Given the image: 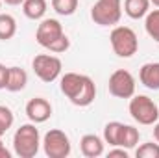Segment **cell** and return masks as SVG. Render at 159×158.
<instances>
[{
	"label": "cell",
	"mask_w": 159,
	"mask_h": 158,
	"mask_svg": "<svg viewBox=\"0 0 159 158\" xmlns=\"http://www.w3.org/2000/svg\"><path fill=\"white\" fill-rule=\"evenodd\" d=\"M6 4H9V6H20L24 0H4Z\"/></svg>",
	"instance_id": "obj_28"
},
{
	"label": "cell",
	"mask_w": 159,
	"mask_h": 158,
	"mask_svg": "<svg viewBox=\"0 0 159 158\" xmlns=\"http://www.w3.org/2000/svg\"><path fill=\"white\" fill-rule=\"evenodd\" d=\"M139 130L131 125H124L122 126V132H120V140H119V147H124V149H133L137 143H139Z\"/></svg>",
	"instance_id": "obj_16"
},
{
	"label": "cell",
	"mask_w": 159,
	"mask_h": 158,
	"mask_svg": "<svg viewBox=\"0 0 159 158\" xmlns=\"http://www.w3.org/2000/svg\"><path fill=\"white\" fill-rule=\"evenodd\" d=\"M26 116L32 123H44L52 116V104L43 99V97H35L32 101H28L26 104Z\"/></svg>",
	"instance_id": "obj_10"
},
{
	"label": "cell",
	"mask_w": 159,
	"mask_h": 158,
	"mask_svg": "<svg viewBox=\"0 0 159 158\" xmlns=\"http://www.w3.org/2000/svg\"><path fill=\"white\" fill-rule=\"evenodd\" d=\"M150 2H152V4H154L156 7H159V0H150Z\"/></svg>",
	"instance_id": "obj_29"
},
{
	"label": "cell",
	"mask_w": 159,
	"mask_h": 158,
	"mask_svg": "<svg viewBox=\"0 0 159 158\" xmlns=\"http://www.w3.org/2000/svg\"><path fill=\"white\" fill-rule=\"evenodd\" d=\"M2 136H4V132H0V138H2Z\"/></svg>",
	"instance_id": "obj_30"
},
{
	"label": "cell",
	"mask_w": 159,
	"mask_h": 158,
	"mask_svg": "<svg viewBox=\"0 0 159 158\" xmlns=\"http://www.w3.org/2000/svg\"><path fill=\"white\" fill-rule=\"evenodd\" d=\"M7 73H9V67L0 63V89H6L7 86Z\"/></svg>",
	"instance_id": "obj_24"
},
{
	"label": "cell",
	"mask_w": 159,
	"mask_h": 158,
	"mask_svg": "<svg viewBox=\"0 0 159 158\" xmlns=\"http://www.w3.org/2000/svg\"><path fill=\"white\" fill-rule=\"evenodd\" d=\"M129 116L139 125L148 126V125H154L156 121H159V108L150 97L133 95L129 99Z\"/></svg>",
	"instance_id": "obj_3"
},
{
	"label": "cell",
	"mask_w": 159,
	"mask_h": 158,
	"mask_svg": "<svg viewBox=\"0 0 159 158\" xmlns=\"http://www.w3.org/2000/svg\"><path fill=\"white\" fill-rule=\"evenodd\" d=\"M111 47H113V52L119 56V58H131L137 50H139V39H137V34L128 28V26H115L111 30Z\"/></svg>",
	"instance_id": "obj_4"
},
{
	"label": "cell",
	"mask_w": 159,
	"mask_h": 158,
	"mask_svg": "<svg viewBox=\"0 0 159 158\" xmlns=\"http://www.w3.org/2000/svg\"><path fill=\"white\" fill-rule=\"evenodd\" d=\"M0 158H11V153L6 149V145H4V141H2V138H0Z\"/></svg>",
	"instance_id": "obj_26"
},
{
	"label": "cell",
	"mask_w": 159,
	"mask_h": 158,
	"mask_svg": "<svg viewBox=\"0 0 159 158\" xmlns=\"http://www.w3.org/2000/svg\"><path fill=\"white\" fill-rule=\"evenodd\" d=\"M69 47H70V39H69L67 36H63V37H59V39L56 41L48 50H50V52H54V54H61V52H65Z\"/></svg>",
	"instance_id": "obj_23"
},
{
	"label": "cell",
	"mask_w": 159,
	"mask_h": 158,
	"mask_svg": "<svg viewBox=\"0 0 159 158\" xmlns=\"http://www.w3.org/2000/svg\"><path fill=\"white\" fill-rule=\"evenodd\" d=\"M41 145V134L35 125H20L13 136V151L20 158H34L39 153Z\"/></svg>",
	"instance_id": "obj_2"
},
{
	"label": "cell",
	"mask_w": 159,
	"mask_h": 158,
	"mask_svg": "<svg viewBox=\"0 0 159 158\" xmlns=\"http://www.w3.org/2000/svg\"><path fill=\"white\" fill-rule=\"evenodd\" d=\"M0 7H2V0H0Z\"/></svg>",
	"instance_id": "obj_31"
},
{
	"label": "cell",
	"mask_w": 159,
	"mask_h": 158,
	"mask_svg": "<svg viewBox=\"0 0 159 158\" xmlns=\"http://www.w3.org/2000/svg\"><path fill=\"white\" fill-rule=\"evenodd\" d=\"M61 91L63 95L80 108H85L94 102L96 99V86L87 75L78 73H65L61 77Z\"/></svg>",
	"instance_id": "obj_1"
},
{
	"label": "cell",
	"mask_w": 159,
	"mask_h": 158,
	"mask_svg": "<svg viewBox=\"0 0 159 158\" xmlns=\"http://www.w3.org/2000/svg\"><path fill=\"white\" fill-rule=\"evenodd\" d=\"M135 156L137 158H159V143H154V141L143 143L141 147H137Z\"/></svg>",
	"instance_id": "obj_21"
},
{
	"label": "cell",
	"mask_w": 159,
	"mask_h": 158,
	"mask_svg": "<svg viewBox=\"0 0 159 158\" xmlns=\"http://www.w3.org/2000/svg\"><path fill=\"white\" fill-rule=\"evenodd\" d=\"M13 121H15L13 112H11L7 106H2V104H0V132H4V134H6V132L11 128Z\"/></svg>",
	"instance_id": "obj_22"
},
{
	"label": "cell",
	"mask_w": 159,
	"mask_h": 158,
	"mask_svg": "<svg viewBox=\"0 0 159 158\" xmlns=\"http://www.w3.org/2000/svg\"><path fill=\"white\" fill-rule=\"evenodd\" d=\"M124 11L129 19H143L150 11V0H124Z\"/></svg>",
	"instance_id": "obj_14"
},
{
	"label": "cell",
	"mask_w": 159,
	"mask_h": 158,
	"mask_svg": "<svg viewBox=\"0 0 159 158\" xmlns=\"http://www.w3.org/2000/svg\"><path fill=\"white\" fill-rule=\"evenodd\" d=\"M154 138H156V141H159V121L154 123Z\"/></svg>",
	"instance_id": "obj_27"
},
{
	"label": "cell",
	"mask_w": 159,
	"mask_h": 158,
	"mask_svg": "<svg viewBox=\"0 0 159 158\" xmlns=\"http://www.w3.org/2000/svg\"><path fill=\"white\" fill-rule=\"evenodd\" d=\"M43 149H44V155L48 158H67L70 155L72 147H70L69 136L63 130L52 128L43 138Z\"/></svg>",
	"instance_id": "obj_6"
},
{
	"label": "cell",
	"mask_w": 159,
	"mask_h": 158,
	"mask_svg": "<svg viewBox=\"0 0 159 158\" xmlns=\"http://www.w3.org/2000/svg\"><path fill=\"white\" fill-rule=\"evenodd\" d=\"M81 155L87 158H98L104 155V141L96 134H85L80 141Z\"/></svg>",
	"instance_id": "obj_11"
},
{
	"label": "cell",
	"mask_w": 159,
	"mask_h": 158,
	"mask_svg": "<svg viewBox=\"0 0 159 158\" xmlns=\"http://www.w3.org/2000/svg\"><path fill=\"white\" fill-rule=\"evenodd\" d=\"M22 11L28 19L39 21L46 13V0H24L22 2Z\"/></svg>",
	"instance_id": "obj_15"
},
{
	"label": "cell",
	"mask_w": 159,
	"mask_h": 158,
	"mask_svg": "<svg viewBox=\"0 0 159 158\" xmlns=\"http://www.w3.org/2000/svg\"><path fill=\"white\" fill-rule=\"evenodd\" d=\"M32 67H34V73L35 77L46 84L54 82V80L59 78L61 75V69H63V63L57 56H52V54H37L32 62Z\"/></svg>",
	"instance_id": "obj_7"
},
{
	"label": "cell",
	"mask_w": 159,
	"mask_h": 158,
	"mask_svg": "<svg viewBox=\"0 0 159 158\" xmlns=\"http://www.w3.org/2000/svg\"><path fill=\"white\" fill-rule=\"evenodd\" d=\"M144 30L154 41L159 43V9H152L146 13L144 19Z\"/></svg>",
	"instance_id": "obj_19"
},
{
	"label": "cell",
	"mask_w": 159,
	"mask_h": 158,
	"mask_svg": "<svg viewBox=\"0 0 159 158\" xmlns=\"http://www.w3.org/2000/svg\"><path fill=\"white\" fill-rule=\"evenodd\" d=\"M65 32H63V26L57 19H44L37 26V32H35V39L41 47L44 48H50L59 37H63Z\"/></svg>",
	"instance_id": "obj_9"
},
{
	"label": "cell",
	"mask_w": 159,
	"mask_h": 158,
	"mask_svg": "<svg viewBox=\"0 0 159 158\" xmlns=\"http://www.w3.org/2000/svg\"><path fill=\"white\" fill-rule=\"evenodd\" d=\"M139 80L144 87L157 91L159 89V63H144L139 71Z\"/></svg>",
	"instance_id": "obj_12"
},
{
	"label": "cell",
	"mask_w": 159,
	"mask_h": 158,
	"mask_svg": "<svg viewBox=\"0 0 159 158\" xmlns=\"http://www.w3.org/2000/svg\"><path fill=\"white\" fill-rule=\"evenodd\" d=\"M109 93L117 99H131L135 95V78L129 71L126 69H117L107 82Z\"/></svg>",
	"instance_id": "obj_8"
},
{
	"label": "cell",
	"mask_w": 159,
	"mask_h": 158,
	"mask_svg": "<svg viewBox=\"0 0 159 158\" xmlns=\"http://www.w3.org/2000/svg\"><path fill=\"white\" fill-rule=\"evenodd\" d=\"M28 84V75L24 69L20 67H9V73H7V86L6 89L11 91V93H17V91H22Z\"/></svg>",
	"instance_id": "obj_13"
},
{
	"label": "cell",
	"mask_w": 159,
	"mask_h": 158,
	"mask_svg": "<svg viewBox=\"0 0 159 158\" xmlns=\"http://www.w3.org/2000/svg\"><path fill=\"white\" fill-rule=\"evenodd\" d=\"M124 123L119 121H111L104 126V141L109 143L111 147H119V140H120V132H122Z\"/></svg>",
	"instance_id": "obj_18"
},
{
	"label": "cell",
	"mask_w": 159,
	"mask_h": 158,
	"mask_svg": "<svg viewBox=\"0 0 159 158\" xmlns=\"http://www.w3.org/2000/svg\"><path fill=\"white\" fill-rule=\"evenodd\" d=\"M52 7L57 15L70 17L78 9V0H52Z\"/></svg>",
	"instance_id": "obj_20"
},
{
	"label": "cell",
	"mask_w": 159,
	"mask_h": 158,
	"mask_svg": "<svg viewBox=\"0 0 159 158\" xmlns=\"http://www.w3.org/2000/svg\"><path fill=\"white\" fill-rule=\"evenodd\" d=\"M122 17V0H98L91 7V19L98 26H115Z\"/></svg>",
	"instance_id": "obj_5"
},
{
	"label": "cell",
	"mask_w": 159,
	"mask_h": 158,
	"mask_svg": "<svg viewBox=\"0 0 159 158\" xmlns=\"http://www.w3.org/2000/svg\"><path fill=\"white\" fill-rule=\"evenodd\" d=\"M107 156L109 158H128V149H124V147H120V149H113V151H109L107 153Z\"/></svg>",
	"instance_id": "obj_25"
},
{
	"label": "cell",
	"mask_w": 159,
	"mask_h": 158,
	"mask_svg": "<svg viewBox=\"0 0 159 158\" xmlns=\"http://www.w3.org/2000/svg\"><path fill=\"white\" fill-rule=\"evenodd\" d=\"M15 34H17V21L7 13H0V41L11 39Z\"/></svg>",
	"instance_id": "obj_17"
}]
</instances>
